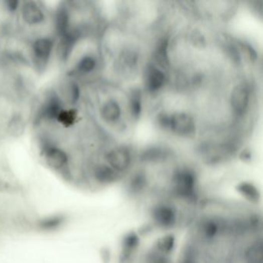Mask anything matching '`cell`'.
Listing matches in <instances>:
<instances>
[{
  "instance_id": "cell-1",
  "label": "cell",
  "mask_w": 263,
  "mask_h": 263,
  "mask_svg": "<svg viewBox=\"0 0 263 263\" xmlns=\"http://www.w3.org/2000/svg\"><path fill=\"white\" fill-rule=\"evenodd\" d=\"M54 42L49 37H40L32 44V55L34 64L39 70H44L48 64L54 50Z\"/></svg>"
},
{
  "instance_id": "cell-2",
  "label": "cell",
  "mask_w": 263,
  "mask_h": 263,
  "mask_svg": "<svg viewBox=\"0 0 263 263\" xmlns=\"http://www.w3.org/2000/svg\"><path fill=\"white\" fill-rule=\"evenodd\" d=\"M170 130L178 136H192L195 132V120L188 113L177 112L171 115Z\"/></svg>"
},
{
  "instance_id": "cell-3",
  "label": "cell",
  "mask_w": 263,
  "mask_h": 263,
  "mask_svg": "<svg viewBox=\"0 0 263 263\" xmlns=\"http://www.w3.org/2000/svg\"><path fill=\"white\" fill-rule=\"evenodd\" d=\"M64 109L61 98L56 93H50L38 110V120H56Z\"/></svg>"
},
{
  "instance_id": "cell-4",
  "label": "cell",
  "mask_w": 263,
  "mask_h": 263,
  "mask_svg": "<svg viewBox=\"0 0 263 263\" xmlns=\"http://www.w3.org/2000/svg\"><path fill=\"white\" fill-rule=\"evenodd\" d=\"M42 155L47 165L54 170H61L68 163L67 153L54 145H45L42 149Z\"/></svg>"
},
{
  "instance_id": "cell-5",
  "label": "cell",
  "mask_w": 263,
  "mask_h": 263,
  "mask_svg": "<svg viewBox=\"0 0 263 263\" xmlns=\"http://www.w3.org/2000/svg\"><path fill=\"white\" fill-rule=\"evenodd\" d=\"M80 37L79 30H70V29L65 34L60 37L57 44V53L60 61L63 63L67 61Z\"/></svg>"
},
{
  "instance_id": "cell-6",
  "label": "cell",
  "mask_w": 263,
  "mask_h": 263,
  "mask_svg": "<svg viewBox=\"0 0 263 263\" xmlns=\"http://www.w3.org/2000/svg\"><path fill=\"white\" fill-rule=\"evenodd\" d=\"M110 168L115 172H123L128 168L132 161L128 149L123 147L110 151L106 156Z\"/></svg>"
},
{
  "instance_id": "cell-7",
  "label": "cell",
  "mask_w": 263,
  "mask_h": 263,
  "mask_svg": "<svg viewBox=\"0 0 263 263\" xmlns=\"http://www.w3.org/2000/svg\"><path fill=\"white\" fill-rule=\"evenodd\" d=\"M21 14L24 22L29 25H38L45 20V14L41 7L34 1H27L23 4Z\"/></svg>"
},
{
  "instance_id": "cell-8",
  "label": "cell",
  "mask_w": 263,
  "mask_h": 263,
  "mask_svg": "<svg viewBox=\"0 0 263 263\" xmlns=\"http://www.w3.org/2000/svg\"><path fill=\"white\" fill-rule=\"evenodd\" d=\"M231 104L238 115H243L249 104V91L245 85H238L231 94Z\"/></svg>"
},
{
  "instance_id": "cell-9",
  "label": "cell",
  "mask_w": 263,
  "mask_h": 263,
  "mask_svg": "<svg viewBox=\"0 0 263 263\" xmlns=\"http://www.w3.org/2000/svg\"><path fill=\"white\" fill-rule=\"evenodd\" d=\"M165 73L161 69L152 65L148 69L146 73V87L149 91L152 93L159 91L165 85Z\"/></svg>"
},
{
  "instance_id": "cell-10",
  "label": "cell",
  "mask_w": 263,
  "mask_h": 263,
  "mask_svg": "<svg viewBox=\"0 0 263 263\" xmlns=\"http://www.w3.org/2000/svg\"><path fill=\"white\" fill-rule=\"evenodd\" d=\"M70 16L66 6H61L57 9L54 17L55 31L59 37L65 34L70 30Z\"/></svg>"
},
{
  "instance_id": "cell-11",
  "label": "cell",
  "mask_w": 263,
  "mask_h": 263,
  "mask_svg": "<svg viewBox=\"0 0 263 263\" xmlns=\"http://www.w3.org/2000/svg\"><path fill=\"white\" fill-rule=\"evenodd\" d=\"M121 109L117 100L110 99L103 103L100 109V115L103 120L107 123H115L119 120Z\"/></svg>"
},
{
  "instance_id": "cell-12",
  "label": "cell",
  "mask_w": 263,
  "mask_h": 263,
  "mask_svg": "<svg viewBox=\"0 0 263 263\" xmlns=\"http://www.w3.org/2000/svg\"><path fill=\"white\" fill-rule=\"evenodd\" d=\"M175 184L178 190L182 194L189 193L195 185L194 175L188 171H182L175 176Z\"/></svg>"
},
{
  "instance_id": "cell-13",
  "label": "cell",
  "mask_w": 263,
  "mask_h": 263,
  "mask_svg": "<svg viewBox=\"0 0 263 263\" xmlns=\"http://www.w3.org/2000/svg\"><path fill=\"white\" fill-rule=\"evenodd\" d=\"M154 218L162 226H170L175 222V215L172 208L162 205L158 207L154 212Z\"/></svg>"
},
{
  "instance_id": "cell-14",
  "label": "cell",
  "mask_w": 263,
  "mask_h": 263,
  "mask_svg": "<svg viewBox=\"0 0 263 263\" xmlns=\"http://www.w3.org/2000/svg\"><path fill=\"white\" fill-rule=\"evenodd\" d=\"M94 177L98 182L109 183L116 180L117 174L109 165H100L94 169Z\"/></svg>"
},
{
  "instance_id": "cell-15",
  "label": "cell",
  "mask_w": 263,
  "mask_h": 263,
  "mask_svg": "<svg viewBox=\"0 0 263 263\" xmlns=\"http://www.w3.org/2000/svg\"><path fill=\"white\" fill-rule=\"evenodd\" d=\"M97 62L95 57L92 55L83 56L77 62L76 71L80 74H88L92 73L97 67Z\"/></svg>"
},
{
  "instance_id": "cell-16",
  "label": "cell",
  "mask_w": 263,
  "mask_h": 263,
  "mask_svg": "<svg viewBox=\"0 0 263 263\" xmlns=\"http://www.w3.org/2000/svg\"><path fill=\"white\" fill-rule=\"evenodd\" d=\"M78 117L77 110L74 108H64L57 116V121L65 127H70L75 123Z\"/></svg>"
},
{
  "instance_id": "cell-17",
  "label": "cell",
  "mask_w": 263,
  "mask_h": 263,
  "mask_svg": "<svg viewBox=\"0 0 263 263\" xmlns=\"http://www.w3.org/2000/svg\"><path fill=\"white\" fill-rule=\"evenodd\" d=\"M25 122L20 114H15L8 123L9 134L13 137H19L24 133Z\"/></svg>"
},
{
  "instance_id": "cell-18",
  "label": "cell",
  "mask_w": 263,
  "mask_h": 263,
  "mask_svg": "<svg viewBox=\"0 0 263 263\" xmlns=\"http://www.w3.org/2000/svg\"><path fill=\"white\" fill-rule=\"evenodd\" d=\"M248 263H263V250L261 241L255 242L249 247L246 252Z\"/></svg>"
},
{
  "instance_id": "cell-19",
  "label": "cell",
  "mask_w": 263,
  "mask_h": 263,
  "mask_svg": "<svg viewBox=\"0 0 263 263\" xmlns=\"http://www.w3.org/2000/svg\"><path fill=\"white\" fill-rule=\"evenodd\" d=\"M130 112L135 118L138 119L142 113V95L139 90L132 92L130 100Z\"/></svg>"
},
{
  "instance_id": "cell-20",
  "label": "cell",
  "mask_w": 263,
  "mask_h": 263,
  "mask_svg": "<svg viewBox=\"0 0 263 263\" xmlns=\"http://www.w3.org/2000/svg\"><path fill=\"white\" fill-rule=\"evenodd\" d=\"M168 41L166 40H162V41L159 42L157 48V60L162 66H165L168 63Z\"/></svg>"
},
{
  "instance_id": "cell-21",
  "label": "cell",
  "mask_w": 263,
  "mask_h": 263,
  "mask_svg": "<svg viewBox=\"0 0 263 263\" xmlns=\"http://www.w3.org/2000/svg\"><path fill=\"white\" fill-rule=\"evenodd\" d=\"M80 97V89L76 82H70L67 85V97L71 104H75Z\"/></svg>"
},
{
  "instance_id": "cell-22",
  "label": "cell",
  "mask_w": 263,
  "mask_h": 263,
  "mask_svg": "<svg viewBox=\"0 0 263 263\" xmlns=\"http://www.w3.org/2000/svg\"><path fill=\"white\" fill-rule=\"evenodd\" d=\"M238 190L241 192V194L249 198L251 200H255L258 197V192H257L256 188L248 183H243L239 185L238 187Z\"/></svg>"
},
{
  "instance_id": "cell-23",
  "label": "cell",
  "mask_w": 263,
  "mask_h": 263,
  "mask_svg": "<svg viewBox=\"0 0 263 263\" xmlns=\"http://www.w3.org/2000/svg\"><path fill=\"white\" fill-rule=\"evenodd\" d=\"M174 245V238L171 236L165 237L160 240L159 248L162 251H168L172 249Z\"/></svg>"
},
{
  "instance_id": "cell-24",
  "label": "cell",
  "mask_w": 263,
  "mask_h": 263,
  "mask_svg": "<svg viewBox=\"0 0 263 263\" xmlns=\"http://www.w3.org/2000/svg\"><path fill=\"white\" fill-rule=\"evenodd\" d=\"M20 2L17 0H7L5 1V7L10 13H14L18 10Z\"/></svg>"
},
{
  "instance_id": "cell-25",
  "label": "cell",
  "mask_w": 263,
  "mask_h": 263,
  "mask_svg": "<svg viewBox=\"0 0 263 263\" xmlns=\"http://www.w3.org/2000/svg\"><path fill=\"white\" fill-rule=\"evenodd\" d=\"M192 38L196 45L202 46L205 44V38L199 32H194L193 34H192Z\"/></svg>"
},
{
  "instance_id": "cell-26",
  "label": "cell",
  "mask_w": 263,
  "mask_h": 263,
  "mask_svg": "<svg viewBox=\"0 0 263 263\" xmlns=\"http://www.w3.org/2000/svg\"><path fill=\"white\" fill-rule=\"evenodd\" d=\"M217 228L215 227V224L208 223L207 224L205 228V233L208 236H213L216 233Z\"/></svg>"
},
{
  "instance_id": "cell-27",
  "label": "cell",
  "mask_w": 263,
  "mask_h": 263,
  "mask_svg": "<svg viewBox=\"0 0 263 263\" xmlns=\"http://www.w3.org/2000/svg\"><path fill=\"white\" fill-rule=\"evenodd\" d=\"M185 263H190V262H185Z\"/></svg>"
}]
</instances>
